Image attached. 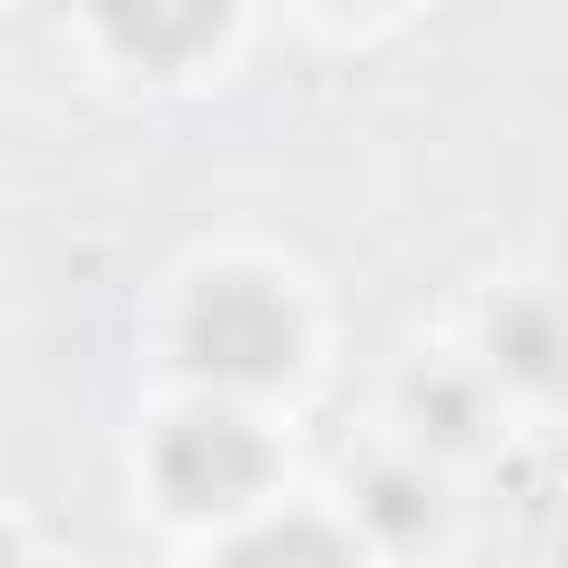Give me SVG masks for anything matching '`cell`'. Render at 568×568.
Here are the masks:
<instances>
[{
    "label": "cell",
    "mask_w": 568,
    "mask_h": 568,
    "mask_svg": "<svg viewBox=\"0 0 568 568\" xmlns=\"http://www.w3.org/2000/svg\"><path fill=\"white\" fill-rule=\"evenodd\" d=\"M160 479L178 506H240L266 479V444L240 417H178L160 444Z\"/></svg>",
    "instance_id": "2"
},
{
    "label": "cell",
    "mask_w": 568,
    "mask_h": 568,
    "mask_svg": "<svg viewBox=\"0 0 568 568\" xmlns=\"http://www.w3.org/2000/svg\"><path fill=\"white\" fill-rule=\"evenodd\" d=\"M222 568H355L320 524H275V532H257V541H240Z\"/></svg>",
    "instance_id": "3"
},
{
    "label": "cell",
    "mask_w": 568,
    "mask_h": 568,
    "mask_svg": "<svg viewBox=\"0 0 568 568\" xmlns=\"http://www.w3.org/2000/svg\"><path fill=\"white\" fill-rule=\"evenodd\" d=\"M0 568H18V559H9V541H0Z\"/></svg>",
    "instance_id": "5"
},
{
    "label": "cell",
    "mask_w": 568,
    "mask_h": 568,
    "mask_svg": "<svg viewBox=\"0 0 568 568\" xmlns=\"http://www.w3.org/2000/svg\"><path fill=\"white\" fill-rule=\"evenodd\" d=\"M106 27H115L124 44H142V53H178V44L222 36V9H178V18H160V9H115Z\"/></svg>",
    "instance_id": "4"
},
{
    "label": "cell",
    "mask_w": 568,
    "mask_h": 568,
    "mask_svg": "<svg viewBox=\"0 0 568 568\" xmlns=\"http://www.w3.org/2000/svg\"><path fill=\"white\" fill-rule=\"evenodd\" d=\"M186 355L222 382H275L293 364V311L266 293V284H213L195 311H186Z\"/></svg>",
    "instance_id": "1"
}]
</instances>
